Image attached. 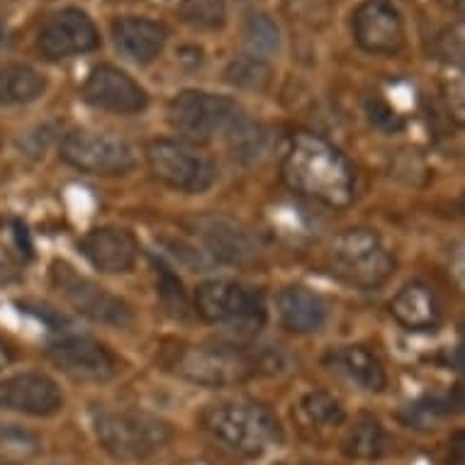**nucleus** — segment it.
<instances>
[{
	"instance_id": "12",
	"label": "nucleus",
	"mask_w": 465,
	"mask_h": 465,
	"mask_svg": "<svg viewBox=\"0 0 465 465\" xmlns=\"http://www.w3.org/2000/svg\"><path fill=\"white\" fill-rule=\"evenodd\" d=\"M98 46V27L78 8H64L49 15L37 37V49L49 62H62L78 54L95 52Z\"/></svg>"
},
{
	"instance_id": "24",
	"label": "nucleus",
	"mask_w": 465,
	"mask_h": 465,
	"mask_svg": "<svg viewBox=\"0 0 465 465\" xmlns=\"http://www.w3.org/2000/svg\"><path fill=\"white\" fill-rule=\"evenodd\" d=\"M227 144L234 161H239V163H256L268 152V132L263 124L252 123L244 114L234 124V130L227 134Z\"/></svg>"
},
{
	"instance_id": "22",
	"label": "nucleus",
	"mask_w": 465,
	"mask_h": 465,
	"mask_svg": "<svg viewBox=\"0 0 465 465\" xmlns=\"http://www.w3.org/2000/svg\"><path fill=\"white\" fill-rule=\"evenodd\" d=\"M46 91L45 76L23 62L0 64V107L30 105Z\"/></svg>"
},
{
	"instance_id": "32",
	"label": "nucleus",
	"mask_w": 465,
	"mask_h": 465,
	"mask_svg": "<svg viewBox=\"0 0 465 465\" xmlns=\"http://www.w3.org/2000/svg\"><path fill=\"white\" fill-rule=\"evenodd\" d=\"M156 268H159V275H161V295H163L166 300H171L173 305H178V312H183L185 295H183V288H181V281H178L176 275L171 273V268H168L163 261H156Z\"/></svg>"
},
{
	"instance_id": "14",
	"label": "nucleus",
	"mask_w": 465,
	"mask_h": 465,
	"mask_svg": "<svg viewBox=\"0 0 465 465\" xmlns=\"http://www.w3.org/2000/svg\"><path fill=\"white\" fill-rule=\"evenodd\" d=\"M84 100L88 105L114 114H139L149 107V95L142 85L113 64H100L84 84Z\"/></svg>"
},
{
	"instance_id": "20",
	"label": "nucleus",
	"mask_w": 465,
	"mask_h": 465,
	"mask_svg": "<svg viewBox=\"0 0 465 465\" xmlns=\"http://www.w3.org/2000/svg\"><path fill=\"white\" fill-rule=\"evenodd\" d=\"M392 320L407 331H434L441 322V305L427 282H407L388 305Z\"/></svg>"
},
{
	"instance_id": "35",
	"label": "nucleus",
	"mask_w": 465,
	"mask_h": 465,
	"mask_svg": "<svg viewBox=\"0 0 465 465\" xmlns=\"http://www.w3.org/2000/svg\"><path fill=\"white\" fill-rule=\"evenodd\" d=\"M10 351L8 349H5V343L0 341V373H3V371H5V368L10 366Z\"/></svg>"
},
{
	"instance_id": "29",
	"label": "nucleus",
	"mask_w": 465,
	"mask_h": 465,
	"mask_svg": "<svg viewBox=\"0 0 465 465\" xmlns=\"http://www.w3.org/2000/svg\"><path fill=\"white\" fill-rule=\"evenodd\" d=\"M181 15L195 30H222L227 23L224 0H181Z\"/></svg>"
},
{
	"instance_id": "16",
	"label": "nucleus",
	"mask_w": 465,
	"mask_h": 465,
	"mask_svg": "<svg viewBox=\"0 0 465 465\" xmlns=\"http://www.w3.org/2000/svg\"><path fill=\"white\" fill-rule=\"evenodd\" d=\"M78 252L95 271L107 275H124L134 271L139 244L132 232L120 227H95L78 239Z\"/></svg>"
},
{
	"instance_id": "6",
	"label": "nucleus",
	"mask_w": 465,
	"mask_h": 465,
	"mask_svg": "<svg viewBox=\"0 0 465 465\" xmlns=\"http://www.w3.org/2000/svg\"><path fill=\"white\" fill-rule=\"evenodd\" d=\"M195 312L200 320L253 334L266 324L268 314L261 292L229 278H213L195 290Z\"/></svg>"
},
{
	"instance_id": "23",
	"label": "nucleus",
	"mask_w": 465,
	"mask_h": 465,
	"mask_svg": "<svg viewBox=\"0 0 465 465\" xmlns=\"http://www.w3.org/2000/svg\"><path fill=\"white\" fill-rule=\"evenodd\" d=\"M390 436L381 421L363 414L353 421V427L346 431L341 441V450L356 460H378L388 453Z\"/></svg>"
},
{
	"instance_id": "28",
	"label": "nucleus",
	"mask_w": 465,
	"mask_h": 465,
	"mask_svg": "<svg viewBox=\"0 0 465 465\" xmlns=\"http://www.w3.org/2000/svg\"><path fill=\"white\" fill-rule=\"evenodd\" d=\"M271 66L259 56H244L234 59L224 71V81L244 91H266L271 84Z\"/></svg>"
},
{
	"instance_id": "18",
	"label": "nucleus",
	"mask_w": 465,
	"mask_h": 465,
	"mask_svg": "<svg viewBox=\"0 0 465 465\" xmlns=\"http://www.w3.org/2000/svg\"><path fill=\"white\" fill-rule=\"evenodd\" d=\"M322 363L331 373L351 382L353 388L363 390V392H382L388 385V373H385L381 359L361 343L329 349Z\"/></svg>"
},
{
	"instance_id": "17",
	"label": "nucleus",
	"mask_w": 465,
	"mask_h": 465,
	"mask_svg": "<svg viewBox=\"0 0 465 465\" xmlns=\"http://www.w3.org/2000/svg\"><path fill=\"white\" fill-rule=\"evenodd\" d=\"M195 237L203 242L207 253L220 263L229 266H244L259 253L256 239L242 224L227 217H200L193 222Z\"/></svg>"
},
{
	"instance_id": "30",
	"label": "nucleus",
	"mask_w": 465,
	"mask_h": 465,
	"mask_svg": "<svg viewBox=\"0 0 465 465\" xmlns=\"http://www.w3.org/2000/svg\"><path fill=\"white\" fill-rule=\"evenodd\" d=\"M39 446L37 436L15 424H0V449L17 450V453H35Z\"/></svg>"
},
{
	"instance_id": "26",
	"label": "nucleus",
	"mask_w": 465,
	"mask_h": 465,
	"mask_svg": "<svg viewBox=\"0 0 465 465\" xmlns=\"http://www.w3.org/2000/svg\"><path fill=\"white\" fill-rule=\"evenodd\" d=\"M244 42L252 56H273L281 49V30L266 13H249L244 25Z\"/></svg>"
},
{
	"instance_id": "8",
	"label": "nucleus",
	"mask_w": 465,
	"mask_h": 465,
	"mask_svg": "<svg viewBox=\"0 0 465 465\" xmlns=\"http://www.w3.org/2000/svg\"><path fill=\"white\" fill-rule=\"evenodd\" d=\"M244 117L237 100L205 91H183L168 103V120L181 134L195 142L227 137Z\"/></svg>"
},
{
	"instance_id": "3",
	"label": "nucleus",
	"mask_w": 465,
	"mask_h": 465,
	"mask_svg": "<svg viewBox=\"0 0 465 465\" xmlns=\"http://www.w3.org/2000/svg\"><path fill=\"white\" fill-rule=\"evenodd\" d=\"M278 361L266 353L249 351L234 343H200L185 346L171 363L173 373L200 388H232L261 373H273Z\"/></svg>"
},
{
	"instance_id": "37",
	"label": "nucleus",
	"mask_w": 465,
	"mask_h": 465,
	"mask_svg": "<svg viewBox=\"0 0 465 465\" xmlns=\"http://www.w3.org/2000/svg\"><path fill=\"white\" fill-rule=\"evenodd\" d=\"M0 146H3V137H0Z\"/></svg>"
},
{
	"instance_id": "1",
	"label": "nucleus",
	"mask_w": 465,
	"mask_h": 465,
	"mask_svg": "<svg viewBox=\"0 0 465 465\" xmlns=\"http://www.w3.org/2000/svg\"><path fill=\"white\" fill-rule=\"evenodd\" d=\"M281 178L290 191L327 207H349L356 198V173L331 142L312 132L290 139L281 161Z\"/></svg>"
},
{
	"instance_id": "13",
	"label": "nucleus",
	"mask_w": 465,
	"mask_h": 465,
	"mask_svg": "<svg viewBox=\"0 0 465 465\" xmlns=\"http://www.w3.org/2000/svg\"><path fill=\"white\" fill-rule=\"evenodd\" d=\"M0 410L46 420L64 410V392L52 375L23 371L0 381Z\"/></svg>"
},
{
	"instance_id": "15",
	"label": "nucleus",
	"mask_w": 465,
	"mask_h": 465,
	"mask_svg": "<svg viewBox=\"0 0 465 465\" xmlns=\"http://www.w3.org/2000/svg\"><path fill=\"white\" fill-rule=\"evenodd\" d=\"M353 37L363 52L397 54L404 45V23L390 0H366L353 13Z\"/></svg>"
},
{
	"instance_id": "34",
	"label": "nucleus",
	"mask_w": 465,
	"mask_h": 465,
	"mask_svg": "<svg viewBox=\"0 0 465 465\" xmlns=\"http://www.w3.org/2000/svg\"><path fill=\"white\" fill-rule=\"evenodd\" d=\"M450 465H465V436L463 431H456L453 446H450Z\"/></svg>"
},
{
	"instance_id": "21",
	"label": "nucleus",
	"mask_w": 465,
	"mask_h": 465,
	"mask_svg": "<svg viewBox=\"0 0 465 465\" xmlns=\"http://www.w3.org/2000/svg\"><path fill=\"white\" fill-rule=\"evenodd\" d=\"M278 317L292 334H314L329 322V305L305 285H288L278 292Z\"/></svg>"
},
{
	"instance_id": "25",
	"label": "nucleus",
	"mask_w": 465,
	"mask_h": 465,
	"mask_svg": "<svg viewBox=\"0 0 465 465\" xmlns=\"http://www.w3.org/2000/svg\"><path fill=\"white\" fill-rule=\"evenodd\" d=\"M300 412L314 429H339L346 421L341 402L324 390H312L300 400Z\"/></svg>"
},
{
	"instance_id": "19",
	"label": "nucleus",
	"mask_w": 465,
	"mask_h": 465,
	"mask_svg": "<svg viewBox=\"0 0 465 465\" xmlns=\"http://www.w3.org/2000/svg\"><path fill=\"white\" fill-rule=\"evenodd\" d=\"M113 39L124 59H130L137 66H146L163 52L168 30L149 17L124 15L113 23Z\"/></svg>"
},
{
	"instance_id": "33",
	"label": "nucleus",
	"mask_w": 465,
	"mask_h": 465,
	"mask_svg": "<svg viewBox=\"0 0 465 465\" xmlns=\"http://www.w3.org/2000/svg\"><path fill=\"white\" fill-rule=\"evenodd\" d=\"M23 281V266L8 246L0 242V282Z\"/></svg>"
},
{
	"instance_id": "10",
	"label": "nucleus",
	"mask_w": 465,
	"mask_h": 465,
	"mask_svg": "<svg viewBox=\"0 0 465 465\" xmlns=\"http://www.w3.org/2000/svg\"><path fill=\"white\" fill-rule=\"evenodd\" d=\"M146 163L153 178L171 191L205 193L217 178L213 161L173 139H153L146 146Z\"/></svg>"
},
{
	"instance_id": "9",
	"label": "nucleus",
	"mask_w": 465,
	"mask_h": 465,
	"mask_svg": "<svg viewBox=\"0 0 465 465\" xmlns=\"http://www.w3.org/2000/svg\"><path fill=\"white\" fill-rule=\"evenodd\" d=\"M64 163L88 176H127L137 156L127 139L98 130H71L59 149Z\"/></svg>"
},
{
	"instance_id": "27",
	"label": "nucleus",
	"mask_w": 465,
	"mask_h": 465,
	"mask_svg": "<svg viewBox=\"0 0 465 465\" xmlns=\"http://www.w3.org/2000/svg\"><path fill=\"white\" fill-rule=\"evenodd\" d=\"M450 412H453V402H450L449 397L427 395L420 397L414 404H410L402 412V420L410 427L429 431V429H436L441 421L449 420Z\"/></svg>"
},
{
	"instance_id": "5",
	"label": "nucleus",
	"mask_w": 465,
	"mask_h": 465,
	"mask_svg": "<svg viewBox=\"0 0 465 465\" xmlns=\"http://www.w3.org/2000/svg\"><path fill=\"white\" fill-rule=\"evenodd\" d=\"M329 266L349 285L373 290L395 273V253L388 252L375 229L351 227L331 239Z\"/></svg>"
},
{
	"instance_id": "11",
	"label": "nucleus",
	"mask_w": 465,
	"mask_h": 465,
	"mask_svg": "<svg viewBox=\"0 0 465 465\" xmlns=\"http://www.w3.org/2000/svg\"><path fill=\"white\" fill-rule=\"evenodd\" d=\"M46 356L74 381L107 382L120 373V363L105 343L84 334H64L46 346Z\"/></svg>"
},
{
	"instance_id": "7",
	"label": "nucleus",
	"mask_w": 465,
	"mask_h": 465,
	"mask_svg": "<svg viewBox=\"0 0 465 465\" xmlns=\"http://www.w3.org/2000/svg\"><path fill=\"white\" fill-rule=\"evenodd\" d=\"M49 278L54 288L59 290V295L78 314H84L95 324H107L114 329H127L134 324V310L127 300L103 288L88 275L78 273L66 261H54L49 266Z\"/></svg>"
},
{
	"instance_id": "31",
	"label": "nucleus",
	"mask_w": 465,
	"mask_h": 465,
	"mask_svg": "<svg viewBox=\"0 0 465 465\" xmlns=\"http://www.w3.org/2000/svg\"><path fill=\"white\" fill-rule=\"evenodd\" d=\"M366 113L371 117V123L375 127H381L385 132H397L402 127V120H400V114H395L390 110V105H385L382 100H368L366 103Z\"/></svg>"
},
{
	"instance_id": "4",
	"label": "nucleus",
	"mask_w": 465,
	"mask_h": 465,
	"mask_svg": "<svg viewBox=\"0 0 465 465\" xmlns=\"http://www.w3.org/2000/svg\"><path fill=\"white\" fill-rule=\"evenodd\" d=\"M93 434L107 456L123 463L146 460L173 441V427L142 410H107L95 414Z\"/></svg>"
},
{
	"instance_id": "2",
	"label": "nucleus",
	"mask_w": 465,
	"mask_h": 465,
	"mask_svg": "<svg viewBox=\"0 0 465 465\" xmlns=\"http://www.w3.org/2000/svg\"><path fill=\"white\" fill-rule=\"evenodd\" d=\"M200 427L222 449L242 458H261L282 441V429L266 404L224 400L200 414Z\"/></svg>"
},
{
	"instance_id": "36",
	"label": "nucleus",
	"mask_w": 465,
	"mask_h": 465,
	"mask_svg": "<svg viewBox=\"0 0 465 465\" xmlns=\"http://www.w3.org/2000/svg\"><path fill=\"white\" fill-rule=\"evenodd\" d=\"M0 465H17V463H10V460H3V458H0Z\"/></svg>"
}]
</instances>
